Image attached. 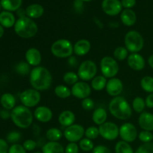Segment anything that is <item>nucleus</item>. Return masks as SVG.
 <instances>
[{
  "label": "nucleus",
  "instance_id": "obj_1",
  "mask_svg": "<svg viewBox=\"0 0 153 153\" xmlns=\"http://www.w3.org/2000/svg\"><path fill=\"white\" fill-rule=\"evenodd\" d=\"M29 81L32 88L38 91H44L52 86V76L47 68L38 66L31 70Z\"/></svg>",
  "mask_w": 153,
  "mask_h": 153
},
{
  "label": "nucleus",
  "instance_id": "obj_2",
  "mask_svg": "<svg viewBox=\"0 0 153 153\" xmlns=\"http://www.w3.org/2000/svg\"><path fill=\"white\" fill-rule=\"evenodd\" d=\"M111 114L120 120H127L132 115V108L124 97L118 96L114 97L108 105Z\"/></svg>",
  "mask_w": 153,
  "mask_h": 153
},
{
  "label": "nucleus",
  "instance_id": "obj_3",
  "mask_svg": "<svg viewBox=\"0 0 153 153\" xmlns=\"http://www.w3.org/2000/svg\"><path fill=\"white\" fill-rule=\"evenodd\" d=\"M10 114V119L16 126L28 128L32 124L34 115L28 108L24 105L16 106Z\"/></svg>",
  "mask_w": 153,
  "mask_h": 153
},
{
  "label": "nucleus",
  "instance_id": "obj_4",
  "mask_svg": "<svg viewBox=\"0 0 153 153\" xmlns=\"http://www.w3.org/2000/svg\"><path fill=\"white\" fill-rule=\"evenodd\" d=\"M14 31L19 37L28 39L37 34L38 27L32 19L25 16L18 18L14 25Z\"/></svg>",
  "mask_w": 153,
  "mask_h": 153
},
{
  "label": "nucleus",
  "instance_id": "obj_5",
  "mask_svg": "<svg viewBox=\"0 0 153 153\" xmlns=\"http://www.w3.org/2000/svg\"><path fill=\"white\" fill-rule=\"evenodd\" d=\"M125 47L131 53H137L143 49L144 46L143 37L138 31H129L126 33L124 38Z\"/></svg>",
  "mask_w": 153,
  "mask_h": 153
},
{
  "label": "nucleus",
  "instance_id": "obj_6",
  "mask_svg": "<svg viewBox=\"0 0 153 153\" xmlns=\"http://www.w3.org/2000/svg\"><path fill=\"white\" fill-rule=\"evenodd\" d=\"M50 50L52 55L57 58H70L73 53V45L67 39H59L52 43Z\"/></svg>",
  "mask_w": 153,
  "mask_h": 153
},
{
  "label": "nucleus",
  "instance_id": "obj_7",
  "mask_svg": "<svg viewBox=\"0 0 153 153\" xmlns=\"http://www.w3.org/2000/svg\"><path fill=\"white\" fill-rule=\"evenodd\" d=\"M100 69L102 76L106 79H112L117 75L119 65L117 61L111 56H105L100 61Z\"/></svg>",
  "mask_w": 153,
  "mask_h": 153
},
{
  "label": "nucleus",
  "instance_id": "obj_8",
  "mask_svg": "<svg viewBox=\"0 0 153 153\" xmlns=\"http://www.w3.org/2000/svg\"><path fill=\"white\" fill-rule=\"evenodd\" d=\"M97 73V67L95 62L91 60H86L79 65L78 69L79 78L84 82L92 80Z\"/></svg>",
  "mask_w": 153,
  "mask_h": 153
},
{
  "label": "nucleus",
  "instance_id": "obj_9",
  "mask_svg": "<svg viewBox=\"0 0 153 153\" xmlns=\"http://www.w3.org/2000/svg\"><path fill=\"white\" fill-rule=\"evenodd\" d=\"M19 100L22 105L27 108H34L39 104L41 100V95L40 91L31 88L22 91L19 96Z\"/></svg>",
  "mask_w": 153,
  "mask_h": 153
},
{
  "label": "nucleus",
  "instance_id": "obj_10",
  "mask_svg": "<svg viewBox=\"0 0 153 153\" xmlns=\"http://www.w3.org/2000/svg\"><path fill=\"white\" fill-rule=\"evenodd\" d=\"M85 132V129L82 125L73 124V125L67 127L64 129L63 134H64V137L70 143H76L78 141H80L83 138Z\"/></svg>",
  "mask_w": 153,
  "mask_h": 153
},
{
  "label": "nucleus",
  "instance_id": "obj_11",
  "mask_svg": "<svg viewBox=\"0 0 153 153\" xmlns=\"http://www.w3.org/2000/svg\"><path fill=\"white\" fill-rule=\"evenodd\" d=\"M100 135L107 140H116L120 135V128L117 124L112 122H105L99 127Z\"/></svg>",
  "mask_w": 153,
  "mask_h": 153
},
{
  "label": "nucleus",
  "instance_id": "obj_12",
  "mask_svg": "<svg viewBox=\"0 0 153 153\" xmlns=\"http://www.w3.org/2000/svg\"><path fill=\"white\" fill-rule=\"evenodd\" d=\"M120 137L127 143L134 142L138 137L137 128L131 123H125L120 127Z\"/></svg>",
  "mask_w": 153,
  "mask_h": 153
},
{
  "label": "nucleus",
  "instance_id": "obj_13",
  "mask_svg": "<svg viewBox=\"0 0 153 153\" xmlns=\"http://www.w3.org/2000/svg\"><path fill=\"white\" fill-rule=\"evenodd\" d=\"M91 85L85 82H78L77 83L73 85L71 88L72 95L74 97L80 100H84L88 97L91 94Z\"/></svg>",
  "mask_w": 153,
  "mask_h": 153
},
{
  "label": "nucleus",
  "instance_id": "obj_14",
  "mask_svg": "<svg viewBox=\"0 0 153 153\" xmlns=\"http://www.w3.org/2000/svg\"><path fill=\"white\" fill-rule=\"evenodd\" d=\"M102 8L108 16H117L122 11L123 6L119 0H103Z\"/></svg>",
  "mask_w": 153,
  "mask_h": 153
},
{
  "label": "nucleus",
  "instance_id": "obj_15",
  "mask_svg": "<svg viewBox=\"0 0 153 153\" xmlns=\"http://www.w3.org/2000/svg\"><path fill=\"white\" fill-rule=\"evenodd\" d=\"M123 88V83L120 79L117 78H112L108 81L105 90L109 96L116 97L122 94Z\"/></svg>",
  "mask_w": 153,
  "mask_h": 153
},
{
  "label": "nucleus",
  "instance_id": "obj_16",
  "mask_svg": "<svg viewBox=\"0 0 153 153\" xmlns=\"http://www.w3.org/2000/svg\"><path fill=\"white\" fill-rule=\"evenodd\" d=\"M127 64L128 67L135 71H140L146 65L144 58L138 53H131L127 58Z\"/></svg>",
  "mask_w": 153,
  "mask_h": 153
},
{
  "label": "nucleus",
  "instance_id": "obj_17",
  "mask_svg": "<svg viewBox=\"0 0 153 153\" xmlns=\"http://www.w3.org/2000/svg\"><path fill=\"white\" fill-rule=\"evenodd\" d=\"M26 62L32 67H38L42 61V55L40 50L37 48H29L25 55Z\"/></svg>",
  "mask_w": 153,
  "mask_h": 153
},
{
  "label": "nucleus",
  "instance_id": "obj_18",
  "mask_svg": "<svg viewBox=\"0 0 153 153\" xmlns=\"http://www.w3.org/2000/svg\"><path fill=\"white\" fill-rule=\"evenodd\" d=\"M34 117L40 123H48L52 119L53 113L47 106H39L34 110Z\"/></svg>",
  "mask_w": 153,
  "mask_h": 153
},
{
  "label": "nucleus",
  "instance_id": "obj_19",
  "mask_svg": "<svg viewBox=\"0 0 153 153\" xmlns=\"http://www.w3.org/2000/svg\"><path fill=\"white\" fill-rule=\"evenodd\" d=\"M91 49V44L89 40L81 39L73 45V53L76 54L77 56H84L90 52Z\"/></svg>",
  "mask_w": 153,
  "mask_h": 153
},
{
  "label": "nucleus",
  "instance_id": "obj_20",
  "mask_svg": "<svg viewBox=\"0 0 153 153\" xmlns=\"http://www.w3.org/2000/svg\"><path fill=\"white\" fill-rule=\"evenodd\" d=\"M138 124L144 131H153V114L147 111L140 114L138 119Z\"/></svg>",
  "mask_w": 153,
  "mask_h": 153
},
{
  "label": "nucleus",
  "instance_id": "obj_21",
  "mask_svg": "<svg viewBox=\"0 0 153 153\" xmlns=\"http://www.w3.org/2000/svg\"><path fill=\"white\" fill-rule=\"evenodd\" d=\"M120 19L126 26H132L136 23L137 16L135 12L131 9H124L120 14Z\"/></svg>",
  "mask_w": 153,
  "mask_h": 153
},
{
  "label": "nucleus",
  "instance_id": "obj_22",
  "mask_svg": "<svg viewBox=\"0 0 153 153\" xmlns=\"http://www.w3.org/2000/svg\"><path fill=\"white\" fill-rule=\"evenodd\" d=\"M26 16L31 19H38L43 16L44 13V8L40 4H31L25 9Z\"/></svg>",
  "mask_w": 153,
  "mask_h": 153
},
{
  "label": "nucleus",
  "instance_id": "obj_23",
  "mask_svg": "<svg viewBox=\"0 0 153 153\" xmlns=\"http://www.w3.org/2000/svg\"><path fill=\"white\" fill-rule=\"evenodd\" d=\"M75 120H76V115L71 111H64L58 116L59 123L62 126H65L66 128L74 124Z\"/></svg>",
  "mask_w": 153,
  "mask_h": 153
},
{
  "label": "nucleus",
  "instance_id": "obj_24",
  "mask_svg": "<svg viewBox=\"0 0 153 153\" xmlns=\"http://www.w3.org/2000/svg\"><path fill=\"white\" fill-rule=\"evenodd\" d=\"M16 21L14 15L11 12L4 10L0 13V25L4 28H8L14 26Z\"/></svg>",
  "mask_w": 153,
  "mask_h": 153
},
{
  "label": "nucleus",
  "instance_id": "obj_25",
  "mask_svg": "<svg viewBox=\"0 0 153 153\" xmlns=\"http://www.w3.org/2000/svg\"><path fill=\"white\" fill-rule=\"evenodd\" d=\"M65 149L58 141H49L42 147V153H64Z\"/></svg>",
  "mask_w": 153,
  "mask_h": 153
},
{
  "label": "nucleus",
  "instance_id": "obj_26",
  "mask_svg": "<svg viewBox=\"0 0 153 153\" xmlns=\"http://www.w3.org/2000/svg\"><path fill=\"white\" fill-rule=\"evenodd\" d=\"M0 103L4 109L12 111L16 107L15 106L16 105V99L13 94H10V93H5L1 95V98H0Z\"/></svg>",
  "mask_w": 153,
  "mask_h": 153
},
{
  "label": "nucleus",
  "instance_id": "obj_27",
  "mask_svg": "<svg viewBox=\"0 0 153 153\" xmlns=\"http://www.w3.org/2000/svg\"><path fill=\"white\" fill-rule=\"evenodd\" d=\"M107 111L104 108H97L95 109L92 114L93 122L99 126H101L102 124L105 123L107 120Z\"/></svg>",
  "mask_w": 153,
  "mask_h": 153
},
{
  "label": "nucleus",
  "instance_id": "obj_28",
  "mask_svg": "<svg viewBox=\"0 0 153 153\" xmlns=\"http://www.w3.org/2000/svg\"><path fill=\"white\" fill-rule=\"evenodd\" d=\"M1 7L7 11H16L20 8L22 0H0Z\"/></svg>",
  "mask_w": 153,
  "mask_h": 153
},
{
  "label": "nucleus",
  "instance_id": "obj_29",
  "mask_svg": "<svg viewBox=\"0 0 153 153\" xmlns=\"http://www.w3.org/2000/svg\"><path fill=\"white\" fill-rule=\"evenodd\" d=\"M107 79L103 76H98L94 77L91 81V87L96 91H101L106 88Z\"/></svg>",
  "mask_w": 153,
  "mask_h": 153
},
{
  "label": "nucleus",
  "instance_id": "obj_30",
  "mask_svg": "<svg viewBox=\"0 0 153 153\" xmlns=\"http://www.w3.org/2000/svg\"><path fill=\"white\" fill-rule=\"evenodd\" d=\"M46 136L49 141H58L64 136V134L59 128H50L46 131Z\"/></svg>",
  "mask_w": 153,
  "mask_h": 153
},
{
  "label": "nucleus",
  "instance_id": "obj_31",
  "mask_svg": "<svg viewBox=\"0 0 153 153\" xmlns=\"http://www.w3.org/2000/svg\"><path fill=\"white\" fill-rule=\"evenodd\" d=\"M55 94L58 98L67 99L72 95L71 90L65 85H60L55 88Z\"/></svg>",
  "mask_w": 153,
  "mask_h": 153
},
{
  "label": "nucleus",
  "instance_id": "obj_32",
  "mask_svg": "<svg viewBox=\"0 0 153 153\" xmlns=\"http://www.w3.org/2000/svg\"><path fill=\"white\" fill-rule=\"evenodd\" d=\"M115 153H134L129 143L120 140L115 146Z\"/></svg>",
  "mask_w": 153,
  "mask_h": 153
},
{
  "label": "nucleus",
  "instance_id": "obj_33",
  "mask_svg": "<svg viewBox=\"0 0 153 153\" xmlns=\"http://www.w3.org/2000/svg\"><path fill=\"white\" fill-rule=\"evenodd\" d=\"M140 87L146 92L152 94L153 93V77L146 76L140 80Z\"/></svg>",
  "mask_w": 153,
  "mask_h": 153
},
{
  "label": "nucleus",
  "instance_id": "obj_34",
  "mask_svg": "<svg viewBox=\"0 0 153 153\" xmlns=\"http://www.w3.org/2000/svg\"><path fill=\"white\" fill-rule=\"evenodd\" d=\"M131 107L134 109V111L137 113H140L143 112L145 108H146V102L145 100L142 97H137L133 100Z\"/></svg>",
  "mask_w": 153,
  "mask_h": 153
},
{
  "label": "nucleus",
  "instance_id": "obj_35",
  "mask_svg": "<svg viewBox=\"0 0 153 153\" xmlns=\"http://www.w3.org/2000/svg\"><path fill=\"white\" fill-rule=\"evenodd\" d=\"M128 56V51L124 46H118L114 49V57L117 61H122L126 59Z\"/></svg>",
  "mask_w": 153,
  "mask_h": 153
},
{
  "label": "nucleus",
  "instance_id": "obj_36",
  "mask_svg": "<svg viewBox=\"0 0 153 153\" xmlns=\"http://www.w3.org/2000/svg\"><path fill=\"white\" fill-rule=\"evenodd\" d=\"M15 70L18 74L21 75V76H26V75L30 74L31 71L30 65L25 61H21V62L18 63L15 67Z\"/></svg>",
  "mask_w": 153,
  "mask_h": 153
},
{
  "label": "nucleus",
  "instance_id": "obj_37",
  "mask_svg": "<svg viewBox=\"0 0 153 153\" xmlns=\"http://www.w3.org/2000/svg\"><path fill=\"white\" fill-rule=\"evenodd\" d=\"M79 76L74 72H67L63 76V80L69 85H74L79 81Z\"/></svg>",
  "mask_w": 153,
  "mask_h": 153
},
{
  "label": "nucleus",
  "instance_id": "obj_38",
  "mask_svg": "<svg viewBox=\"0 0 153 153\" xmlns=\"http://www.w3.org/2000/svg\"><path fill=\"white\" fill-rule=\"evenodd\" d=\"M79 146L82 150L85 151V152L93 151V149H94V142L92 141V140H91L89 138H87V137L82 138L79 141Z\"/></svg>",
  "mask_w": 153,
  "mask_h": 153
},
{
  "label": "nucleus",
  "instance_id": "obj_39",
  "mask_svg": "<svg viewBox=\"0 0 153 153\" xmlns=\"http://www.w3.org/2000/svg\"><path fill=\"white\" fill-rule=\"evenodd\" d=\"M85 135L86 136L87 138H89L91 140H94L97 139L100 136V131L99 128L96 126H90L85 130Z\"/></svg>",
  "mask_w": 153,
  "mask_h": 153
},
{
  "label": "nucleus",
  "instance_id": "obj_40",
  "mask_svg": "<svg viewBox=\"0 0 153 153\" xmlns=\"http://www.w3.org/2000/svg\"><path fill=\"white\" fill-rule=\"evenodd\" d=\"M138 138L139 140L143 143H149L152 142L153 140V134L151 131H142L139 133L138 134Z\"/></svg>",
  "mask_w": 153,
  "mask_h": 153
},
{
  "label": "nucleus",
  "instance_id": "obj_41",
  "mask_svg": "<svg viewBox=\"0 0 153 153\" xmlns=\"http://www.w3.org/2000/svg\"><path fill=\"white\" fill-rule=\"evenodd\" d=\"M21 137H22V135H21L20 133L18 132V131H13L9 132L6 138H7V141L8 143L15 144V143H17L20 140Z\"/></svg>",
  "mask_w": 153,
  "mask_h": 153
},
{
  "label": "nucleus",
  "instance_id": "obj_42",
  "mask_svg": "<svg viewBox=\"0 0 153 153\" xmlns=\"http://www.w3.org/2000/svg\"><path fill=\"white\" fill-rule=\"evenodd\" d=\"M134 153H153V143L149 142L143 143L137 148Z\"/></svg>",
  "mask_w": 153,
  "mask_h": 153
},
{
  "label": "nucleus",
  "instance_id": "obj_43",
  "mask_svg": "<svg viewBox=\"0 0 153 153\" xmlns=\"http://www.w3.org/2000/svg\"><path fill=\"white\" fill-rule=\"evenodd\" d=\"M94 106H95V102H94V100H93L91 98H90V97H88V98L82 100V107L86 111L92 110V109L94 108Z\"/></svg>",
  "mask_w": 153,
  "mask_h": 153
},
{
  "label": "nucleus",
  "instance_id": "obj_44",
  "mask_svg": "<svg viewBox=\"0 0 153 153\" xmlns=\"http://www.w3.org/2000/svg\"><path fill=\"white\" fill-rule=\"evenodd\" d=\"M26 152L27 151L24 149L23 146L19 143L12 144L8 149V153H27Z\"/></svg>",
  "mask_w": 153,
  "mask_h": 153
},
{
  "label": "nucleus",
  "instance_id": "obj_45",
  "mask_svg": "<svg viewBox=\"0 0 153 153\" xmlns=\"http://www.w3.org/2000/svg\"><path fill=\"white\" fill-rule=\"evenodd\" d=\"M79 146L76 143H69L65 147L64 153H79Z\"/></svg>",
  "mask_w": 153,
  "mask_h": 153
},
{
  "label": "nucleus",
  "instance_id": "obj_46",
  "mask_svg": "<svg viewBox=\"0 0 153 153\" xmlns=\"http://www.w3.org/2000/svg\"><path fill=\"white\" fill-rule=\"evenodd\" d=\"M22 146H23L24 149L26 151H33L37 146V143L34 140L28 139V140H26L24 142Z\"/></svg>",
  "mask_w": 153,
  "mask_h": 153
},
{
  "label": "nucleus",
  "instance_id": "obj_47",
  "mask_svg": "<svg viewBox=\"0 0 153 153\" xmlns=\"http://www.w3.org/2000/svg\"><path fill=\"white\" fill-rule=\"evenodd\" d=\"M92 153H111V150L104 145H98L93 149Z\"/></svg>",
  "mask_w": 153,
  "mask_h": 153
},
{
  "label": "nucleus",
  "instance_id": "obj_48",
  "mask_svg": "<svg viewBox=\"0 0 153 153\" xmlns=\"http://www.w3.org/2000/svg\"><path fill=\"white\" fill-rule=\"evenodd\" d=\"M121 4L123 7H125L126 9H131L135 5L136 0H122Z\"/></svg>",
  "mask_w": 153,
  "mask_h": 153
},
{
  "label": "nucleus",
  "instance_id": "obj_49",
  "mask_svg": "<svg viewBox=\"0 0 153 153\" xmlns=\"http://www.w3.org/2000/svg\"><path fill=\"white\" fill-rule=\"evenodd\" d=\"M8 143L4 139L0 138V153H8Z\"/></svg>",
  "mask_w": 153,
  "mask_h": 153
},
{
  "label": "nucleus",
  "instance_id": "obj_50",
  "mask_svg": "<svg viewBox=\"0 0 153 153\" xmlns=\"http://www.w3.org/2000/svg\"><path fill=\"white\" fill-rule=\"evenodd\" d=\"M145 102H146V107H147L148 108H153V93L149 94L146 97Z\"/></svg>",
  "mask_w": 153,
  "mask_h": 153
},
{
  "label": "nucleus",
  "instance_id": "obj_51",
  "mask_svg": "<svg viewBox=\"0 0 153 153\" xmlns=\"http://www.w3.org/2000/svg\"><path fill=\"white\" fill-rule=\"evenodd\" d=\"M10 114H11V112H10V111L3 108L2 110L0 111V117L2 120H8L9 118H10Z\"/></svg>",
  "mask_w": 153,
  "mask_h": 153
},
{
  "label": "nucleus",
  "instance_id": "obj_52",
  "mask_svg": "<svg viewBox=\"0 0 153 153\" xmlns=\"http://www.w3.org/2000/svg\"><path fill=\"white\" fill-rule=\"evenodd\" d=\"M68 64L70 65V67H76V65L78 64V61L77 58L75 56H70V58H68Z\"/></svg>",
  "mask_w": 153,
  "mask_h": 153
},
{
  "label": "nucleus",
  "instance_id": "obj_53",
  "mask_svg": "<svg viewBox=\"0 0 153 153\" xmlns=\"http://www.w3.org/2000/svg\"><path fill=\"white\" fill-rule=\"evenodd\" d=\"M74 7L76 10H81L83 8V1L82 0H75Z\"/></svg>",
  "mask_w": 153,
  "mask_h": 153
},
{
  "label": "nucleus",
  "instance_id": "obj_54",
  "mask_svg": "<svg viewBox=\"0 0 153 153\" xmlns=\"http://www.w3.org/2000/svg\"><path fill=\"white\" fill-rule=\"evenodd\" d=\"M17 14L19 16V18L23 17V16H26V13H25V10H22V9L19 8V10H17Z\"/></svg>",
  "mask_w": 153,
  "mask_h": 153
},
{
  "label": "nucleus",
  "instance_id": "obj_55",
  "mask_svg": "<svg viewBox=\"0 0 153 153\" xmlns=\"http://www.w3.org/2000/svg\"><path fill=\"white\" fill-rule=\"evenodd\" d=\"M148 64L150 66L151 68L153 69V55H150L149 57V58H148Z\"/></svg>",
  "mask_w": 153,
  "mask_h": 153
},
{
  "label": "nucleus",
  "instance_id": "obj_56",
  "mask_svg": "<svg viewBox=\"0 0 153 153\" xmlns=\"http://www.w3.org/2000/svg\"><path fill=\"white\" fill-rule=\"evenodd\" d=\"M4 27L2 25H0V38L4 35Z\"/></svg>",
  "mask_w": 153,
  "mask_h": 153
},
{
  "label": "nucleus",
  "instance_id": "obj_57",
  "mask_svg": "<svg viewBox=\"0 0 153 153\" xmlns=\"http://www.w3.org/2000/svg\"><path fill=\"white\" fill-rule=\"evenodd\" d=\"M83 1H92V0H82Z\"/></svg>",
  "mask_w": 153,
  "mask_h": 153
},
{
  "label": "nucleus",
  "instance_id": "obj_58",
  "mask_svg": "<svg viewBox=\"0 0 153 153\" xmlns=\"http://www.w3.org/2000/svg\"><path fill=\"white\" fill-rule=\"evenodd\" d=\"M1 2H0V10H1Z\"/></svg>",
  "mask_w": 153,
  "mask_h": 153
},
{
  "label": "nucleus",
  "instance_id": "obj_59",
  "mask_svg": "<svg viewBox=\"0 0 153 153\" xmlns=\"http://www.w3.org/2000/svg\"><path fill=\"white\" fill-rule=\"evenodd\" d=\"M34 153H42V152H34Z\"/></svg>",
  "mask_w": 153,
  "mask_h": 153
}]
</instances>
